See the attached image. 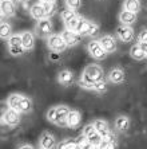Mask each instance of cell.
Here are the masks:
<instances>
[{
  "label": "cell",
  "mask_w": 147,
  "mask_h": 149,
  "mask_svg": "<svg viewBox=\"0 0 147 149\" xmlns=\"http://www.w3.org/2000/svg\"><path fill=\"white\" fill-rule=\"evenodd\" d=\"M8 51H10V54L11 55H14V56H20L21 54H23L26 50H24V47L23 46H20V47H8Z\"/></svg>",
  "instance_id": "33"
},
{
  "label": "cell",
  "mask_w": 147,
  "mask_h": 149,
  "mask_svg": "<svg viewBox=\"0 0 147 149\" xmlns=\"http://www.w3.org/2000/svg\"><path fill=\"white\" fill-rule=\"evenodd\" d=\"M8 108H12L19 113H30L32 110V101L31 98L21 95V94H12L7 100Z\"/></svg>",
  "instance_id": "2"
},
{
  "label": "cell",
  "mask_w": 147,
  "mask_h": 149,
  "mask_svg": "<svg viewBox=\"0 0 147 149\" xmlns=\"http://www.w3.org/2000/svg\"><path fill=\"white\" fill-rule=\"evenodd\" d=\"M75 16H78V15H76V12H75V11H72V10H70V8L63 10L62 12H60V17H62L63 23H67V22L71 20V19H74Z\"/></svg>",
  "instance_id": "30"
},
{
  "label": "cell",
  "mask_w": 147,
  "mask_h": 149,
  "mask_svg": "<svg viewBox=\"0 0 147 149\" xmlns=\"http://www.w3.org/2000/svg\"><path fill=\"white\" fill-rule=\"evenodd\" d=\"M99 43L102 45V47L104 49V51L107 54H112L116 51V42L111 35H104L99 39Z\"/></svg>",
  "instance_id": "12"
},
{
  "label": "cell",
  "mask_w": 147,
  "mask_h": 149,
  "mask_svg": "<svg viewBox=\"0 0 147 149\" xmlns=\"http://www.w3.org/2000/svg\"><path fill=\"white\" fill-rule=\"evenodd\" d=\"M60 35H62V38L64 39L67 47H74V46L79 45V43H80V39H82V36H80L78 32L68 31V30H64Z\"/></svg>",
  "instance_id": "11"
},
{
  "label": "cell",
  "mask_w": 147,
  "mask_h": 149,
  "mask_svg": "<svg viewBox=\"0 0 147 149\" xmlns=\"http://www.w3.org/2000/svg\"><path fill=\"white\" fill-rule=\"evenodd\" d=\"M36 32L41 38H50L52 35V22L50 19L39 20L36 24Z\"/></svg>",
  "instance_id": "9"
},
{
  "label": "cell",
  "mask_w": 147,
  "mask_h": 149,
  "mask_svg": "<svg viewBox=\"0 0 147 149\" xmlns=\"http://www.w3.org/2000/svg\"><path fill=\"white\" fill-rule=\"evenodd\" d=\"M66 6L70 10L76 11L82 7V0H66Z\"/></svg>",
  "instance_id": "32"
},
{
  "label": "cell",
  "mask_w": 147,
  "mask_h": 149,
  "mask_svg": "<svg viewBox=\"0 0 147 149\" xmlns=\"http://www.w3.org/2000/svg\"><path fill=\"white\" fill-rule=\"evenodd\" d=\"M17 149H34V146H32V145H28V144H26V145L19 146Z\"/></svg>",
  "instance_id": "37"
},
{
  "label": "cell",
  "mask_w": 147,
  "mask_h": 149,
  "mask_svg": "<svg viewBox=\"0 0 147 149\" xmlns=\"http://www.w3.org/2000/svg\"><path fill=\"white\" fill-rule=\"evenodd\" d=\"M99 149H115V136L112 133L107 134L106 137H102V142L98 146Z\"/></svg>",
  "instance_id": "22"
},
{
  "label": "cell",
  "mask_w": 147,
  "mask_h": 149,
  "mask_svg": "<svg viewBox=\"0 0 147 149\" xmlns=\"http://www.w3.org/2000/svg\"><path fill=\"white\" fill-rule=\"evenodd\" d=\"M20 47L23 46V38H21V34H15L11 35L8 38V47Z\"/></svg>",
  "instance_id": "28"
},
{
  "label": "cell",
  "mask_w": 147,
  "mask_h": 149,
  "mask_svg": "<svg viewBox=\"0 0 147 149\" xmlns=\"http://www.w3.org/2000/svg\"><path fill=\"white\" fill-rule=\"evenodd\" d=\"M58 149H78V141L74 139H66L56 145Z\"/></svg>",
  "instance_id": "26"
},
{
  "label": "cell",
  "mask_w": 147,
  "mask_h": 149,
  "mask_svg": "<svg viewBox=\"0 0 147 149\" xmlns=\"http://www.w3.org/2000/svg\"><path fill=\"white\" fill-rule=\"evenodd\" d=\"M30 15L34 17L35 20H43V19H48L47 17V14H46V10L43 7L41 3H36L34 4L31 8H30Z\"/></svg>",
  "instance_id": "15"
},
{
  "label": "cell",
  "mask_w": 147,
  "mask_h": 149,
  "mask_svg": "<svg viewBox=\"0 0 147 149\" xmlns=\"http://www.w3.org/2000/svg\"><path fill=\"white\" fill-rule=\"evenodd\" d=\"M103 78L104 73L102 67L98 65H88L83 71L82 78L79 81V86L87 90H94V85L99 81H103Z\"/></svg>",
  "instance_id": "1"
},
{
  "label": "cell",
  "mask_w": 147,
  "mask_h": 149,
  "mask_svg": "<svg viewBox=\"0 0 147 149\" xmlns=\"http://www.w3.org/2000/svg\"><path fill=\"white\" fill-rule=\"evenodd\" d=\"M106 82H104V79L103 81H99V82H96L95 85H94V90L98 91V93H103V91H106Z\"/></svg>",
  "instance_id": "34"
},
{
  "label": "cell",
  "mask_w": 147,
  "mask_h": 149,
  "mask_svg": "<svg viewBox=\"0 0 147 149\" xmlns=\"http://www.w3.org/2000/svg\"><path fill=\"white\" fill-rule=\"evenodd\" d=\"M137 20H138L137 14L130 12V11L123 10L119 14V22L122 23V26H133Z\"/></svg>",
  "instance_id": "17"
},
{
  "label": "cell",
  "mask_w": 147,
  "mask_h": 149,
  "mask_svg": "<svg viewBox=\"0 0 147 149\" xmlns=\"http://www.w3.org/2000/svg\"><path fill=\"white\" fill-rule=\"evenodd\" d=\"M39 145H40V149H54L55 146H56L55 137L52 134H50L48 132H44L40 136Z\"/></svg>",
  "instance_id": "14"
},
{
  "label": "cell",
  "mask_w": 147,
  "mask_h": 149,
  "mask_svg": "<svg viewBox=\"0 0 147 149\" xmlns=\"http://www.w3.org/2000/svg\"><path fill=\"white\" fill-rule=\"evenodd\" d=\"M70 109L66 105H59L51 108L47 111V120L55 125H60V126H67V117L70 114Z\"/></svg>",
  "instance_id": "3"
},
{
  "label": "cell",
  "mask_w": 147,
  "mask_h": 149,
  "mask_svg": "<svg viewBox=\"0 0 147 149\" xmlns=\"http://www.w3.org/2000/svg\"><path fill=\"white\" fill-rule=\"evenodd\" d=\"M41 4H43V7H44L48 19L56 14V11H58V6H56V3H41Z\"/></svg>",
  "instance_id": "29"
},
{
  "label": "cell",
  "mask_w": 147,
  "mask_h": 149,
  "mask_svg": "<svg viewBox=\"0 0 147 149\" xmlns=\"http://www.w3.org/2000/svg\"><path fill=\"white\" fill-rule=\"evenodd\" d=\"M20 113L17 110H15V109L12 108H8L7 110L3 111V117H1V121H3V124L8 125V126H11V128H14V126H17V125L20 124Z\"/></svg>",
  "instance_id": "6"
},
{
  "label": "cell",
  "mask_w": 147,
  "mask_h": 149,
  "mask_svg": "<svg viewBox=\"0 0 147 149\" xmlns=\"http://www.w3.org/2000/svg\"><path fill=\"white\" fill-rule=\"evenodd\" d=\"M58 82L63 86H70L74 82V74L70 70H62L58 74Z\"/></svg>",
  "instance_id": "19"
},
{
  "label": "cell",
  "mask_w": 147,
  "mask_h": 149,
  "mask_svg": "<svg viewBox=\"0 0 147 149\" xmlns=\"http://www.w3.org/2000/svg\"><path fill=\"white\" fill-rule=\"evenodd\" d=\"M83 136L95 146H99V144L102 142V136L98 133V130L95 129V126L92 124L86 125L83 128Z\"/></svg>",
  "instance_id": "7"
},
{
  "label": "cell",
  "mask_w": 147,
  "mask_h": 149,
  "mask_svg": "<svg viewBox=\"0 0 147 149\" xmlns=\"http://www.w3.org/2000/svg\"><path fill=\"white\" fill-rule=\"evenodd\" d=\"M116 35L124 43H128L134 39V30L131 26H119L116 28Z\"/></svg>",
  "instance_id": "10"
},
{
  "label": "cell",
  "mask_w": 147,
  "mask_h": 149,
  "mask_svg": "<svg viewBox=\"0 0 147 149\" xmlns=\"http://www.w3.org/2000/svg\"><path fill=\"white\" fill-rule=\"evenodd\" d=\"M140 46V49L143 50V52L146 54V58H147V43H143V42H138Z\"/></svg>",
  "instance_id": "36"
},
{
  "label": "cell",
  "mask_w": 147,
  "mask_h": 149,
  "mask_svg": "<svg viewBox=\"0 0 147 149\" xmlns=\"http://www.w3.org/2000/svg\"><path fill=\"white\" fill-rule=\"evenodd\" d=\"M21 38H23V47L26 51H30V50L34 49L35 46V38L34 34L31 31H24L21 32Z\"/></svg>",
  "instance_id": "20"
},
{
  "label": "cell",
  "mask_w": 147,
  "mask_h": 149,
  "mask_svg": "<svg viewBox=\"0 0 147 149\" xmlns=\"http://www.w3.org/2000/svg\"><path fill=\"white\" fill-rule=\"evenodd\" d=\"M130 55H131V58L135 59V61H142V59L146 58V54L143 52V50L140 49L139 43H135L130 49Z\"/></svg>",
  "instance_id": "25"
},
{
  "label": "cell",
  "mask_w": 147,
  "mask_h": 149,
  "mask_svg": "<svg viewBox=\"0 0 147 149\" xmlns=\"http://www.w3.org/2000/svg\"><path fill=\"white\" fill-rule=\"evenodd\" d=\"M115 128L120 132H126L127 129L130 128V118L127 116H119L115 120Z\"/></svg>",
  "instance_id": "24"
},
{
  "label": "cell",
  "mask_w": 147,
  "mask_h": 149,
  "mask_svg": "<svg viewBox=\"0 0 147 149\" xmlns=\"http://www.w3.org/2000/svg\"><path fill=\"white\" fill-rule=\"evenodd\" d=\"M140 0H124L123 3V10L130 11V12H134V14H138L140 11Z\"/></svg>",
  "instance_id": "23"
},
{
  "label": "cell",
  "mask_w": 147,
  "mask_h": 149,
  "mask_svg": "<svg viewBox=\"0 0 147 149\" xmlns=\"http://www.w3.org/2000/svg\"><path fill=\"white\" fill-rule=\"evenodd\" d=\"M124 79H126V74L119 67H115L108 73V81L114 85H119V83L124 82Z\"/></svg>",
  "instance_id": "16"
},
{
  "label": "cell",
  "mask_w": 147,
  "mask_h": 149,
  "mask_svg": "<svg viewBox=\"0 0 147 149\" xmlns=\"http://www.w3.org/2000/svg\"><path fill=\"white\" fill-rule=\"evenodd\" d=\"M82 122V114L78 110H71L68 117H67V126L71 129L79 128V125Z\"/></svg>",
  "instance_id": "18"
},
{
  "label": "cell",
  "mask_w": 147,
  "mask_h": 149,
  "mask_svg": "<svg viewBox=\"0 0 147 149\" xmlns=\"http://www.w3.org/2000/svg\"><path fill=\"white\" fill-rule=\"evenodd\" d=\"M11 32H12V27H11V24L3 20L1 22V24H0V36H1V39L10 38Z\"/></svg>",
  "instance_id": "27"
},
{
  "label": "cell",
  "mask_w": 147,
  "mask_h": 149,
  "mask_svg": "<svg viewBox=\"0 0 147 149\" xmlns=\"http://www.w3.org/2000/svg\"><path fill=\"white\" fill-rule=\"evenodd\" d=\"M79 20H80V16H75L74 19H71V20H68L67 23H64L66 26V30H68V31H74L76 32V27H78V23Z\"/></svg>",
  "instance_id": "31"
},
{
  "label": "cell",
  "mask_w": 147,
  "mask_h": 149,
  "mask_svg": "<svg viewBox=\"0 0 147 149\" xmlns=\"http://www.w3.org/2000/svg\"><path fill=\"white\" fill-rule=\"evenodd\" d=\"M138 42H143V43H147V30H142L138 35Z\"/></svg>",
  "instance_id": "35"
},
{
  "label": "cell",
  "mask_w": 147,
  "mask_h": 149,
  "mask_svg": "<svg viewBox=\"0 0 147 149\" xmlns=\"http://www.w3.org/2000/svg\"><path fill=\"white\" fill-rule=\"evenodd\" d=\"M76 32L80 36H95L99 32V26L80 16V20H79L78 27H76Z\"/></svg>",
  "instance_id": "4"
},
{
  "label": "cell",
  "mask_w": 147,
  "mask_h": 149,
  "mask_svg": "<svg viewBox=\"0 0 147 149\" xmlns=\"http://www.w3.org/2000/svg\"><path fill=\"white\" fill-rule=\"evenodd\" d=\"M47 46L51 51L56 52V54H60V52H63L67 49L64 39L62 38V35L58 34H52L50 38H47Z\"/></svg>",
  "instance_id": "5"
},
{
  "label": "cell",
  "mask_w": 147,
  "mask_h": 149,
  "mask_svg": "<svg viewBox=\"0 0 147 149\" xmlns=\"http://www.w3.org/2000/svg\"><path fill=\"white\" fill-rule=\"evenodd\" d=\"M0 10H1V16H7V17L14 16L15 12H16L15 1L14 0H1Z\"/></svg>",
  "instance_id": "13"
},
{
  "label": "cell",
  "mask_w": 147,
  "mask_h": 149,
  "mask_svg": "<svg viewBox=\"0 0 147 149\" xmlns=\"http://www.w3.org/2000/svg\"><path fill=\"white\" fill-rule=\"evenodd\" d=\"M87 50H88V54L92 58L98 59V61H102L107 56V52L104 51V49L102 47V45L99 43V40H91L88 42L87 45Z\"/></svg>",
  "instance_id": "8"
},
{
  "label": "cell",
  "mask_w": 147,
  "mask_h": 149,
  "mask_svg": "<svg viewBox=\"0 0 147 149\" xmlns=\"http://www.w3.org/2000/svg\"><path fill=\"white\" fill-rule=\"evenodd\" d=\"M17 3H21V4H26V3H28L30 0H16Z\"/></svg>",
  "instance_id": "39"
},
{
  "label": "cell",
  "mask_w": 147,
  "mask_h": 149,
  "mask_svg": "<svg viewBox=\"0 0 147 149\" xmlns=\"http://www.w3.org/2000/svg\"><path fill=\"white\" fill-rule=\"evenodd\" d=\"M92 125L95 126V129L98 130V133H99L102 137H106L107 134H110V126L108 124H107L106 121H103V120H95V121L92 122Z\"/></svg>",
  "instance_id": "21"
},
{
  "label": "cell",
  "mask_w": 147,
  "mask_h": 149,
  "mask_svg": "<svg viewBox=\"0 0 147 149\" xmlns=\"http://www.w3.org/2000/svg\"><path fill=\"white\" fill-rule=\"evenodd\" d=\"M40 3H56V0H40Z\"/></svg>",
  "instance_id": "38"
}]
</instances>
